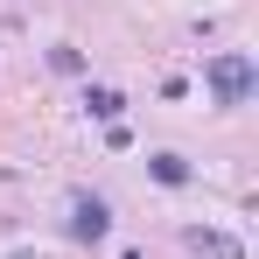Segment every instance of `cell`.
Masks as SVG:
<instances>
[{
	"mask_svg": "<svg viewBox=\"0 0 259 259\" xmlns=\"http://www.w3.org/2000/svg\"><path fill=\"white\" fill-rule=\"evenodd\" d=\"M203 84H210V98H217V105H245V98H252V84H259V70H252V56L224 49V56H210Z\"/></svg>",
	"mask_w": 259,
	"mask_h": 259,
	"instance_id": "6da1fadb",
	"label": "cell"
},
{
	"mask_svg": "<svg viewBox=\"0 0 259 259\" xmlns=\"http://www.w3.org/2000/svg\"><path fill=\"white\" fill-rule=\"evenodd\" d=\"M105 231H112V210H105L98 196H77V210H70V238H77V245H98Z\"/></svg>",
	"mask_w": 259,
	"mask_h": 259,
	"instance_id": "7a4b0ae2",
	"label": "cell"
},
{
	"mask_svg": "<svg viewBox=\"0 0 259 259\" xmlns=\"http://www.w3.org/2000/svg\"><path fill=\"white\" fill-rule=\"evenodd\" d=\"M182 245H189V252H203V259H238V238L203 231V224H189V231H182Z\"/></svg>",
	"mask_w": 259,
	"mask_h": 259,
	"instance_id": "3957f363",
	"label": "cell"
},
{
	"mask_svg": "<svg viewBox=\"0 0 259 259\" xmlns=\"http://www.w3.org/2000/svg\"><path fill=\"white\" fill-rule=\"evenodd\" d=\"M84 112H91V119H105V126H119V112H126V98H119L112 84H91V91H84Z\"/></svg>",
	"mask_w": 259,
	"mask_h": 259,
	"instance_id": "277c9868",
	"label": "cell"
},
{
	"mask_svg": "<svg viewBox=\"0 0 259 259\" xmlns=\"http://www.w3.org/2000/svg\"><path fill=\"white\" fill-rule=\"evenodd\" d=\"M147 175H154V182H168V189H182V182H189V161H182V154H154Z\"/></svg>",
	"mask_w": 259,
	"mask_h": 259,
	"instance_id": "5b68a950",
	"label": "cell"
}]
</instances>
